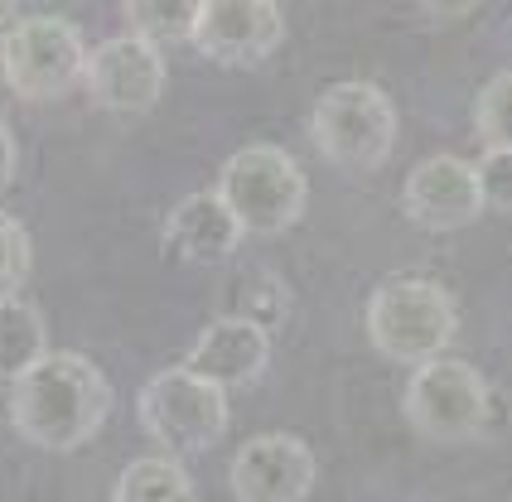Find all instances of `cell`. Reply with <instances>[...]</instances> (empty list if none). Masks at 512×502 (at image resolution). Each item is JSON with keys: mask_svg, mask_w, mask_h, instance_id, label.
<instances>
[{"mask_svg": "<svg viewBox=\"0 0 512 502\" xmlns=\"http://www.w3.org/2000/svg\"><path fill=\"white\" fill-rule=\"evenodd\" d=\"M112 411L107 372L83 353H49L10 382V425L34 449H83Z\"/></svg>", "mask_w": 512, "mask_h": 502, "instance_id": "6da1fadb", "label": "cell"}, {"mask_svg": "<svg viewBox=\"0 0 512 502\" xmlns=\"http://www.w3.org/2000/svg\"><path fill=\"white\" fill-rule=\"evenodd\" d=\"M459 329V309L445 285L426 276H392L372 290L368 300V338L372 348L392 363L421 367L445 358Z\"/></svg>", "mask_w": 512, "mask_h": 502, "instance_id": "7a4b0ae2", "label": "cell"}, {"mask_svg": "<svg viewBox=\"0 0 512 502\" xmlns=\"http://www.w3.org/2000/svg\"><path fill=\"white\" fill-rule=\"evenodd\" d=\"M213 194L228 203V213L247 237H276L305 218L310 184H305V169L281 145H247L223 160Z\"/></svg>", "mask_w": 512, "mask_h": 502, "instance_id": "3957f363", "label": "cell"}, {"mask_svg": "<svg viewBox=\"0 0 512 502\" xmlns=\"http://www.w3.org/2000/svg\"><path fill=\"white\" fill-rule=\"evenodd\" d=\"M310 136L329 165L368 174L387 165L397 145V107L377 83H334L319 92L310 112Z\"/></svg>", "mask_w": 512, "mask_h": 502, "instance_id": "277c9868", "label": "cell"}, {"mask_svg": "<svg viewBox=\"0 0 512 502\" xmlns=\"http://www.w3.org/2000/svg\"><path fill=\"white\" fill-rule=\"evenodd\" d=\"M87 44L63 15H25L0 34V78L20 102H58L83 83Z\"/></svg>", "mask_w": 512, "mask_h": 502, "instance_id": "5b68a950", "label": "cell"}, {"mask_svg": "<svg viewBox=\"0 0 512 502\" xmlns=\"http://www.w3.org/2000/svg\"><path fill=\"white\" fill-rule=\"evenodd\" d=\"M145 435L165 454H203L228 435V391L194 377L189 367L155 372L136 396Z\"/></svg>", "mask_w": 512, "mask_h": 502, "instance_id": "8992f818", "label": "cell"}, {"mask_svg": "<svg viewBox=\"0 0 512 502\" xmlns=\"http://www.w3.org/2000/svg\"><path fill=\"white\" fill-rule=\"evenodd\" d=\"M401 411L416 435H426L435 445H459V440H474L488 425L493 391L474 363L430 358L411 372V382L401 391Z\"/></svg>", "mask_w": 512, "mask_h": 502, "instance_id": "52a82bcc", "label": "cell"}, {"mask_svg": "<svg viewBox=\"0 0 512 502\" xmlns=\"http://www.w3.org/2000/svg\"><path fill=\"white\" fill-rule=\"evenodd\" d=\"M170 83L165 58L155 44H145L136 34H116L102 39L97 49H87L83 87L92 97V107L112 116H141L160 102V92Z\"/></svg>", "mask_w": 512, "mask_h": 502, "instance_id": "ba28073f", "label": "cell"}, {"mask_svg": "<svg viewBox=\"0 0 512 502\" xmlns=\"http://www.w3.org/2000/svg\"><path fill=\"white\" fill-rule=\"evenodd\" d=\"M314 478H319L314 449L285 430L252 435L228 469L237 502H305L314 493Z\"/></svg>", "mask_w": 512, "mask_h": 502, "instance_id": "9c48e42d", "label": "cell"}, {"mask_svg": "<svg viewBox=\"0 0 512 502\" xmlns=\"http://www.w3.org/2000/svg\"><path fill=\"white\" fill-rule=\"evenodd\" d=\"M285 39V15L276 0H203L194 39L199 54L223 68H256Z\"/></svg>", "mask_w": 512, "mask_h": 502, "instance_id": "30bf717a", "label": "cell"}, {"mask_svg": "<svg viewBox=\"0 0 512 502\" xmlns=\"http://www.w3.org/2000/svg\"><path fill=\"white\" fill-rule=\"evenodd\" d=\"M406 218L426 232H459V227L484 218V189H479V169L459 155H430L406 174L401 189Z\"/></svg>", "mask_w": 512, "mask_h": 502, "instance_id": "8fae6325", "label": "cell"}, {"mask_svg": "<svg viewBox=\"0 0 512 502\" xmlns=\"http://www.w3.org/2000/svg\"><path fill=\"white\" fill-rule=\"evenodd\" d=\"M184 367L223 391L252 387L271 367V329H261L252 319H237V314H218L199 334V343L189 348Z\"/></svg>", "mask_w": 512, "mask_h": 502, "instance_id": "7c38bea8", "label": "cell"}, {"mask_svg": "<svg viewBox=\"0 0 512 502\" xmlns=\"http://www.w3.org/2000/svg\"><path fill=\"white\" fill-rule=\"evenodd\" d=\"M242 227L228 213V203L218 194H189L179 198L165 218V247L179 256V261H199V266H218L237 256L242 247Z\"/></svg>", "mask_w": 512, "mask_h": 502, "instance_id": "4fadbf2b", "label": "cell"}, {"mask_svg": "<svg viewBox=\"0 0 512 502\" xmlns=\"http://www.w3.org/2000/svg\"><path fill=\"white\" fill-rule=\"evenodd\" d=\"M49 358V319L25 295L0 300V382L25 377L29 367Z\"/></svg>", "mask_w": 512, "mask_h": 502, "instance_id": "5bb4252c", "label": "cell"}, {"mask_svg": "<svg viewBox=\"0 0 512 502\" xmlns=\"http://www.w3.org/2000/svg\"><path fill=\"white\" fill-rule=\"evenodd\" d=\"M112 502H194V478L174 454H141L121 469Z\"/></svg>", "mask_w": 512, "mask_h": 502, "instance_id": "9a60e30c", "label": "cell"}, {"mask_svg": "<svg viewBox=\"0 0 512 502\" xmlns=\"http://www.w3.org/2000/svg\"><path fill=\"white\" fill-rule=\"evenodd\" d=\"M203 0H121V15L145 44H189L199 25Z\"/></svg>", "mask_w": 512, "mask_h": 502, "instance_id": "2e32d148", "label": "cell"}, {"mask_svg": "<svg viewBox=\"0 0 512 502\" xmlns=\"http://www.w3.org/2000/svg\"><path fill=\"white\" fill-rule=\"evenodd\" d=\"M474 131L484 140V150H512V68L484 83L474 102Z\"/></svg>", "mask_w": 512, "mask_h": 502, "instance_id": "e0dca14e", "label": "cell"}, {"mask_svg": "<svg viewBox=\"0 0 512 502\" xmlns=\"http://www.w3.org/2000/svg\"><path fill=\"white\" fill-rule=\"evenodd\" d=\"M29 276V232L10 213H0V300L20 295Z\"/></svg>", "mask_w": 512, "mask_h": 502, "instance_id": "ac0fdd59", "label": "cell"}, {"mask_svg": "<svg viewBox=\"0 0 512 502\" xmlns=\"http://www.w3.org/2000/svg\"><path fill=\"white\" fill-rule=\"evenodd\" d=\"M474 169H479L484 208H512V150H484Z\"/></svg>", "mask_w": 512, "mask_h": 502, "instance_id": "d6986e66", "label": "cell"}, {"mask_svg": "<svg viewBox=\"0 0 512 502\" xmlns=\"http://www.w3.org/2000/svg\"><path fill=\"white\" fill-rule=\"evenodd\" d=\"M421 10H426L430 20H440V25H455V20H464V15H474L484 0H416Z\"/></svg>", "mask_w": 512, "mask_h": 502, "instance_id": "ffe728a7", "label": "cell"}, {"mask_svg": "<svg viewBox=\"0 0 512 502\" xmlns=\"http://www.w3.org/2000/svg\"><path fill=\"white\" fill-rule=\"evenodd\" d=\"M15 169H20V145H15V131L10 121L0 116V194L15 184Z\"/></svg>", "mask_w": 512, "mask_h": 502, "instance_id": "44dd1931", "label": "cell"}, {"mask_svg": "<svg viewBox=\"0 0 512 502\" xmlns=\"http://www.w3.org/2000/svg\"><path fill=\"white\" fill-rule=\"evenodd\" d=\"M20 20V0H0V29H10Z\"/></svg>", "mask_w": 512, "mask_h": 502, "instance_id": "7402d4cb", "label": "cell"}]
</instances>
